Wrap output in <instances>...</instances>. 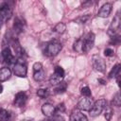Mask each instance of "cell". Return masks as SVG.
Here are the masks:
<instances>
[{
  "label": "cell",
  "mask_w": 121,
  "mask_h": 121,
  "mask_svg": "<svg viewBox=\"0 0 121 121\" xmlns=\"http://www.w3.org/2000/svg\"><path fill=\"white\" fill-rule=\"evenodd\" d=\"M61 48H62V45L60 43H59L58 41H51L45 44L43 54L46 55L47 57H55L60 53Z\"/></svg>",
  "instance_id": "obj_1"
},
{
  "label": "cell",
  "mask_w": 121,
  "mask_h": 121,
  "mask_svg": "<svg viewBox=\"0 0 121 121\" xmlns=\"http://www.w3.org/2000/svg\"><path fill=\"white\" fill-rule=\"evenodd\" d=\"M13 73L19 78H26L27 74V67L23 58H18L15 64L13 65Z\"/></svg>",
  "instance_id": "obj_2"
},
{
  "label": "cell",
  "mask_w": 121,
  "mask_h": 121,
  "mask_svg": "<svg viewBox=\"0 0 121 121\" xmlns=\"http://www.w3.org/2000/svg\"><path fill=\"white\" fill-rule=\"evenodd\" d=\"M64 75H65V72H64V70H63V68L61 66H59V65L55 66L54 73L49 78V82L52 85H58L60 82H62Z\"/></svg>",
  "instance_id": "obj_3"
},
{
  "label": "cell",
  "mask_w": 121,
  "mask_h": 121,
  "mask_svg": "<svg viewBox=\"0 0 121 121\" xmlns=\"http://www.w3.org/2000/svg\"><path fill=\"white\" fill-rule=\"evenodd\" d=\"M11 15H12V9L9 5V3H7V2L2 3L0 6V17H1L2 24L4 25L6 23V21L10 19Z\"/></svg>",
  "instance_id": "obj_4"
},
{
  "label": "cell",
  "mask_w": 121,
  "mask_h": 121,
  "mask_svg": "<svg viewBox=\"0 0 121 121\" xmlns=\"http://www.w3.org/2000/svg\"><path fill=\"white\" fill-rule=\"evenodd\" d=\"M95 34L93 32H89L83 39H82V52L88 53L94 46L95 43Z\"/></svg>",
  "instance_id": "obj_5"
},
{
  "label": "cell",
  "mask_w": 121,
  "mask_h": 121,
  "mask_svg": "<svg viewBox=\"0 0 121 121\" xmlns=\"http://www.w3.org/2000/svg\"><path fill=\"white\" fill-rule=\"evenodd\" d=\"M106 104H107V102H106L105 99H98V100H96L94 103L92 109L89 111L90 115L91 116H94V117L99 115L102 112V111L106 108Z\"/></svg>",
  "instance_id": "obj_6"
},
{
  "label": "cell",
  "mask_w": 121,
  "mask_h": 121,
  "mask_svg": "<svg viewBox=\"0 0 121 121\" xmlns=\"http://www.w3.org/2000/svg\"><path fill=\"white\" fill-rule=\"evenodd\" d=\"M92 63H93V67L98 71V72H105L106 70V63L105 60L98 55H94L92 57Z\"/></svg>",
  "instance_id": "obj_7"
},
{
  "label": "cell",
  "mask_w": 121,
  "mask_h": 121,
  "mask_svg": "<svg viewBox=\"0 0 121 121\" xmlns=\"http://www.w3.org/2000/svg\"><path fill=\"white\" fill-rule=\"evenodd\" d=\"M95 102H93L92 98L88 97V96H84L83 98H81L78 104H77V108L80 111H90L93 107Z\"/></svg>",
  "instance_id": "obj_8"
},
{
  "label": "cell",
  "mask_w": 121,
  "mask_h": 121,
  "mask_svg": "<svg viewBox=\"0 0 121 121\" xmlns=\"http://www.w3.org/2000/svg\"><path fill=\"white\" fill-rule=\"evenodd\" d=\"M2 59H3V61L7 64H13L14 65L16 62L15 57L13 56L9 47H6L2 50Z\"/></svg>",
  "instance_id": "obj_9"
},
{
  "label": "cell",
  "mask_w": 121,
  "mask_h": 121,
  "mask_svg": "<svg viewBox=\"0 0 121 121\" xmlns=\"http://www.w3.org/2000/svg\"><path fill=\"white\" fill-rule=\"evenodd\" d=\"M26 28V22L23 18H21L20 16H17L14 19V23H13V32L14 34L18 35L20 33H22Z\"/></svg>",
  "instance_id": "obj_10"
},
{
  "label": "cell",
  "mask_w": 121,
  "mask_h": 121,
  "mask_svg": "<svg viewBox=\"0 0 121 121\" xmlns=\"http://www.w3.org/2000/svg\"><path fill=\"white\" fill-rule=\"evenodd\" d=\"M120 24H121V16L117 13V14L114 16V18L112 19V23H111V26H110V27H109L108 33L111 34L112 36L117 34V33H116L117 30L120 29Z\"/></svg>",
  "instance_id": "obj_11"
},
{
  "label": "cell",
  "mask_w": 121,
  "mask_h": 121,
  "mask_svg": "<svg viewBox=\"0 0 121 121\" xmlns=\"http://www.w3.org/2000/svg\"><path fill=\"white\" fill-rule=\"evenodd\" d=\"M26 99H27V96H26V93L25 92H19V93H17L15 95L13 103H14V105L16 107H19L20 108V107L25 106V104L26 102Z\"/></svg>",
  "instance_id": "obj_12"
},
{
  "label": "cell",
  "mask_w": 121,
  "mask_h": 121,
  "mask_svg": "<svg viewBox=\"0 0 121 121\" xmlns=\"http://www.w3.org/2000/svg\"><path fill=\"white\" fill-rule=\"evenodd\" d=\"M42 112L47 116V117H52L54 114H56V107H54L50 103H44L42 106Z\"/></svg>",
  "instance_id": "obj_13"
},
{
  "label": "cell",
  "mask_w": 121,
  "mask_h": 121,
  "mask_svg": "<svg viewBox=\"0 0 121 121\" xmlns=\"http://www.w3.org/2000/svg\"><path fill=\"white\" fill-rule=\"evenodd\" d=\"M111 11H112V4L111 3H106L98 10L97 16L101 17V18H106V17H108L110 15Z\"/></svg>",
  "instance_id": "obj_14"
},
{
  "label": "cell",
  "mask_w": 121,
  "mask_h": 121,
  "mask_svg": "<svg viewBox=\"0 0 121 121\" xmlns=\"http://www.w3.org/2000/svg\"><path fill=\"white\" fill-rule=\"evenodd\" d=\"M70 121H88L87 117L85 114H83L81 112L79 111H74L71 114H70Z\"/></svg>",
  "instance_id": "obj_15"
},
{
  "label": "cell",
  "mask_w": 121,
  "mask_h": 121,
  "mask_svg": "<svg viewBox=\"0 0 121 121\" xmlns=\"http://www.w3.org/2000/svg\"><path fill=\"white\" fill-rule=\"evenodd\" d=\"M11 76V70L8 67H3L0 71V81L4 82L8 80Z\"/></svg>",
  "instance_id": "obj_16"
},
{
  "label": "cell",
  "mask_w": 121,
  "mask_h": 121,
  "mask_svg": "<svg viewBox=\"0 0 121 121\" xmlns=\"http://www.w3.org/2000/svg\"><path fill=\"white\" fill-rule=\"evenodd\" d=\"M44 75H45V72H44L43 68H42V69H40V70L33 71V78H34V80H36V81H38V82L43 80Z\"/></svg>",
  "instance_id": "obj_17"
},
{
  "label": "cell",
  "mask_w": 121,
  "mask_h": 121,
  "mask_svg": "<svg viewBox=\"0 0 121 121\" xmlns=\"http://www.w3.org/2000/svg\"><path fill=\"white\" fill-rule=\"evenodd\" d=\"M121 72V63H116L113 65V67L112 68V70L110 71L109 73V78H115L119 75V73Z\"/></svg>",
  "instance_id": "obj_18"
},
{
  "label": "cell",
  "mask_w": 121,
  "mask_h": 121,
  "mask_svg": "<svg viewBox=\"0 0 121 121\" xmlns=\"http://www.w3.org/2000/svg\"><path fill=\"white\" fill-rule=\"evenodd\" d=\"M12 117H11V113L5 110V109H1L0 112V120L1 121H11Z\"/></svg>",
  "instance_id": "obj_19"
},
{
  "label": "cell",
  "mask_w": 121,
  "mask_h": 121,
  "mask_svg": "<svg viewBox=\"0 0 121 121\" xmlns=\"http://www.w3.org/2000/svg\"><path fill=\"white\" fill-rule=\"evenodd\" d=\"M66 89H67V83L64 82V81H62L60 84L56 85V87L54 89V92L56 94H62V93H64L66 91Z\"/></svg>",
  "instance_id": "obj_20"
},
{
  "label": "cell",
  "mask_w": 121,
  "mask_h": 121,
  "mask_svg": "<svg viewBox=\"0 0 121 121\" xmlns=\"http://www.w3.org/2000/svg\"><path fill=\"white\" fill-rule=\"evenodd\" d=\"M109 43L112 44V45H119L121 43V35L115 34V35L111 36V39H110Z\"/></svg>",
  "instance_id": "obj_21"
},
{
  "label": "cell",
  "mask_w": 121,
  "mask_h": 121,
  "mask_svg": "<svg viewBox=\"0 0 121 121\" xmlns=\"http://www.w3.org/2000/svg\"><path fill=\"white\" fill-rule=\"evenodd\" d=\"M65 30H66V26L63 23H59L54 26V31L59 34H62Z\"/></svg>",
  "instance_id": "obj_22"
},
{
  "label": "cell",
  "mask_w": 121,
  "mask_h": 121,
  "mask_svg": "<svg viewBox=\"0 0 121 121\" xmlns=\"http://www.w3.org/2000/svg\"><path fill=\"white\" fill-rule=\"evenodd\" d=\"M112 105L116 106V107H121V92L117 93L112 100Z\"/></svg>",
  "instance_id": "obj_23"
},
{
  "label": "cell",
  "mask_w": 121,
  "mask_h": 121,
  "mask_svg": "<svg viewBox=\"0 0 121 121\" xmlns=\"http://www.w3.org/2000/svg\"><path fill=\"white\" fill-rule=\"evenodd\" d=\"M49 95V91L48 89H45V88H40L37 90V95L41 98H44V97H47Z\"/></svg>",
  "instance_id": "obj_24"
},
{
  "label": "cell",
  "mask_w": 121,
  "mask_h": 121,
  "mask_svg": "<svg viewBox=\"0 0 121 121\" xmlns=\"http://www.w3.org/2000/svg\"><path fill=\"white\" fill-rule=\"evenodd\" d=\"M73 48L77 52H82V39H78L74 43Z\"/></svg>",
  "instance_id": "obj_25"
},
{
  "label": "cell",
  "mask_w": 121,
  "mask_h": 121,
  "mask_svg": "<svg viewBox=\"0 0 121 121\" xmlns=\"http://www.w3.org/2000/svg\"><path fill=\"white\" fill-rule=\"evenodd\" d=\"M80 93H81V95H82L83 96H88V97H90L91 95H92L91 90H90V88H89L88 86H83V87L80 89Z\"/></svg>",
  "instance_id": "obj_26"
},
{
  "label": "cell",
  "mask_w": 121,
  "mask_h": 121,
  "mask_svg": "<svg viewBox=\"0 0 121 121\" xmlns=\"http://www.w3.org/2000/svg\"><path fill=\"white\" fill-rule=\"evenodd\" d=\"M89 20H90V16H89V14H86V15H83V16H80V17L77 18L76 22H78V24H85Z\"/></svg>",
  "instance_id": "obj_27"
},
{
  "label": "cell",
  "mask_w": 121,
  "mask_h": 121,
  "mask_svg": "<svg viewBox=\"0 0 121 121\" xmlns=\"http://www.w3.org/2000/svg\"><path fill=\"white\" fill-rule=\"evenodd\" d=\"M65 112V106L64 103H60L58 106H56V113H62Z\"/></svg>",
  "instance_id": "obj_28"
},
{
  "label": "cell",
  "mask_w": 121,
  "mask_h": 121,
  "mask_svg": "<svg viewBox=\"0 0 121 121\" xmlns=\"http://www.w3.org/2000/svg\"><path fill=\"white\" fill-rule=\"evenodd\" d=\"M104 116H105L106 120H108V121L111 120V118L112 116V108H107L106 109L105 113H104Z\"/></svg>",
  "instance_id": "obj_29"
},
{
  "label": "cell",
  "mask_w": 121,
  "mask_h": 121,
  "mask_svg": "<svg viewBox=\"0 0 121 121\" xmlns=\"http://www.w3.org/2000/svg\"><path fill=\"white\" fill-rule=\"evenodd\" d=\"M48 121H65V119H64L60 114L56 113V114H54L52 117H50V119H49Z\"/></svg>",
  "instance_id": "obj_30"
},
{
  "label": "cell",
  "mask_w": 121,
  "mask_h": 121,
  "mask_svg": "<svg viewBox=\"0 0 121 121\" xmlns=\"http://www.w3.org/2000/svg\"><path fill=\"white\" fill-rule=\"evenodd\" d=\"M113 53H114L113 49H112V48H110V47H108V48H106V49L104 50V55H105L106 57H111V56L113 55Z\"/></svg>",
  "instance_id": "obj_31"
},
{
  "label": "cell",
  "mask_w": 121,
  "mask_h": 121,
  "mask_svg": "<svg viewBox=\"0 0 121 121\" xmlns=\"http://www.w3.org/2000/svg\"><path fill=\"white\" fill-rule=\"evenodd\" d=\"M116 81H117V84H118L119 88H121V75H120V76H118V78H117Z\"/></svg>",
  "instance_id": "obj_32"
},
{
  "label": "cell",
  "mask_w": 121,
  "mask_h": 121,
  "mask_svg": "<svg viewBox=\"0 0 121 121\" xmlns=\"http://www.w3.org/2000/svg\"><path fill=\"white\" fill-rule=\"evenodd\" d=\"M98 82H100V83H101V84H103V85H104V84H106V81H105L104 79H102V78H98Z\"/></svg>",
  "instance_id": "obj_33"
},
{
  "label": "cell",
  "mask_w": 121,
  "mask_h": 121,
  "mask_svg": "<svg viewBox=\"0 0 121 121\" xmlns=\"http://www.w3.org/2000/svg\"><path fill=\"white\" fill-rule=\"evenodd\" d=\"M21 121H34V120L33 119H30V118H26V119H23Z\"/></svg>",
  "instance_id": "obj_34"
},
{
  "label": "cell",
  "mask_w": 121,
  "mask_h": 121,
  "mask_svg": "<svg viewBox=\"0 0 121 121\" xmlns=\"http://www.w3.org/2000/svg\"><path fill=\"white\" fill-rule=\"evenodd\" d=\"M42 121H48V120H42Z\"/></svg>",
  "instance_id": "obj_35"
}]
</instances>
